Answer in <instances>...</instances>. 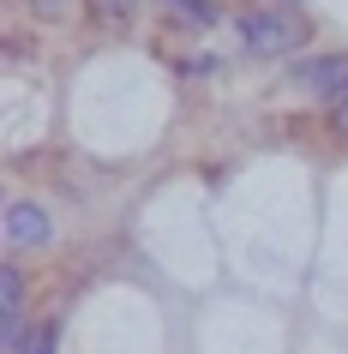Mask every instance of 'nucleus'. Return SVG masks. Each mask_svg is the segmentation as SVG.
<instances>
[{
    "instance_id": "nucleus-1",
    "label": "nucleus",
    "mask_w": 348,
    "mask_h": 354,
    "mask_svg": "<svg viewBox=\"0 0 348 354\" xmlns=\"http://www.w3.org/2000/svg\"><path fill=\"white\" fill-rule=\"evenodd\" d=\"M306 37H312V19H300V0L294 6H253V12H240V42H246L253 60H282Z\"/></svg>"
},
{
    "instance_id": "nucleus-2",
    "label": "nucleus",
    "mask_w": 348,
    "mask_h": 354,
    "mask_svg": "<svg viewBox=\"0 0 348 354\" xmlns=\"http://www.w3.org/2000/svg\"><path fill=\"white\" fill-rule=\"evenodd\" d=\"M0 234H6V252H30V246L55 241V216H48V205H37V198H12L6 216H0Z\"/></svg>"
},
{
    "instance_id": "nucleus-3",
    "label": "nucleus",
    "mask_w": 348,
    "mask_h": 354,
    "mask_svg": "<svg viewBox=\"0 0 348 354\" xmlns=\"http://www.w3.org/2000/svg\"><path fill=\"white\" fill-rule=\"evenodd\" d=\"M294 78H300V91H312V96H324V102H336V96L348 91V48L300 60V66H294Z\"/></svg>"
},
{
    "instance_id": "nucleus-4",
    "label": "nucleus",
    "mask_w": 348,
    "mask_h": 354,
    "mask_svg": "<svg viewBox=\"0 0 348 354\" xmlns=\"http://www.w3.org/2000/svg\"><path fill=\"white\" fill-rule=\"evenodd\" d=\"M156 6H163L174 24H186V30H210V24L222 19V12H217V0H156Z\"/></svg>"
},
{
    "instance_id": "nucleus-5",
    "label": "nucleus",
    "mask_w": 348,
    "mask_h": 354,
    "mask_svg": "<svg viewBox=\"0 0 348 354\" xmlns=\"http://www.w3.org/2000/svg\"><path fill=\"white\" fill-rule=\"evenodd\" d=\"M91 12H96L102 24H127V19H132V0H91Z\"/></svg>"
},
{
    "instance_id": "nucleus-6",
    "label": "nucleus",
    "mask_w": 348,
    "mask_h": 354,
    "mask_svg": "<svg viewBox=\"0 0 348 354\" xmlns=\"http://www.w3.org/2000/svg\"><path fill=\"white\" fill-rule=\"evenodd\" d=\"M24 6H30L37 19H66V6H73V0H24Z\"/></svg>"
},
{
    "instance_id": "nucleus-7",
    "label": "nucleus",
    "mask_w": 348,
    "mask_h": 354,
    "mask_svg": "<svg viewBox=\"0 0 348 354\" xmlns=\"http://www.w3.org/2000/svg\"><path fill=\"white\" fill-rule=\"evenodd\" d=\"M24 354H55V324H42V330L24 342Z\"/></svg>"
},
{
    "instance_id": "nucleus-8",
    "label": "nucleus",
    "mask_w": 348,
    "mask_h": 354,
    "mask_svg": "<svg viewBox=\"0 0 348 354\" xmlns=\"http://www.w3.org/2000/svg\"><path fill=\"white\" fill-rule=\"evenodd\" d=\"M330 120H336V127H342V132H348V91H342V96H336V102H330Z\"/></svg>"
}]
</instances>
